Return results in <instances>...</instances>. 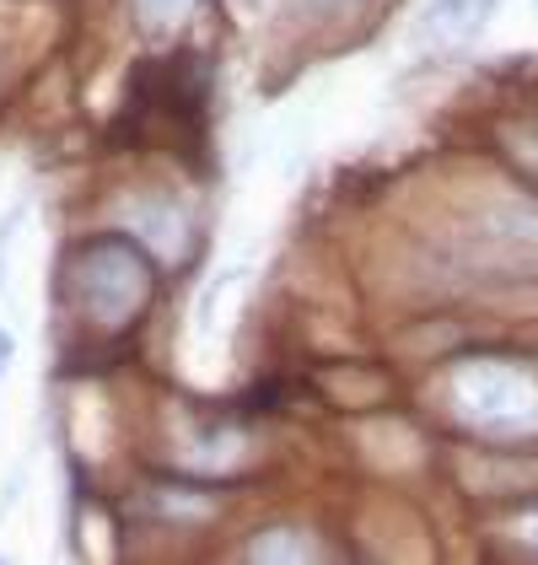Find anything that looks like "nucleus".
<instances>
[{"label":"nucleus","mask_w":538,"mask_h":565,"mask_svg":"<svg viewBox=\"0 0 538 565\" xmlns=\"http://www.w3.org/2000/svg\"><path fill=\"white\" fill-rule=\"evenodd\" d=\"M125 226L134 237H146L162 259H183L189 254V216L168 194H146V200H130L125 205Z\"/></svg>","instance_id":"obj_3"},{"label":"nucleus","mask_w":538,"mask_h":565,"mask_svg":"<svg viewBox=\"0 0 538 565\" xmlns=\"http://www.w3.org/2000/svg\"><path fill=\"white\" fill-rule=\"evenodd\" d=\"M6 76H11V71H6V49H0V92H6Z\"/></svg>","instance_id":"obj_9"},{"label":"nucleus","mask_w":538,"mask_h":565,"mask_svg":"<svg viewBox=\"0 0 538 565\" xmlns=\"http://www.w3.org/2000/svg\"><path fill=\"white\" fill-rule=\"evenodd\" d=\"M506 151L538 178V119H517V125H506Z\"/></svg>","instance_id":"obj_6"},{"label":"nucleus","mask_w":538,"mask_h":565,"mask_svg":"<svg viewBox=\"0 0 538 565\" xmlns=\"http://www.w3.org/2000/svg\"><path fill=\"white\" fill-rule=\"evenodd\" d=\"M329 550L318 544L313 533L302 527H265L254 544H248V561H323Z\"/></svg>","instance_id":"obj_5"},{"label":"nucleus","mask_w":538,"mask_h":565,"mask_svg":"<svg viewBox=\"0 0 538 565\" xmlns=\"http://www.w3.org/2000/svg\"><path fill=\"white\" fill-rule=\"evenodd\" d=\"M523 539H528V544H534V550H538V512H534V518H528V522H523Z\"/></svg>","instance_id":"obj_7"},{"label":"nucleus","mask_w":538,"mask_h":565,"mask_svg":"<svg viewBox=\"0 0 538 565\" xmlns=\"http://www.w3.org/2000/svg\"><path fill=\"white\" fill-rule=\"evenodd\" d=\"M491 11H495V0H426V39L431 44H469L485 22H491Z\"/></svg>","instance_id":"obj_4"},{"label":"nucleus","mask_w":538,"mask_h":565,"mask_svg":"<svg viewBox=\"0 0 538 565\" xmlns=\"http://www.w3.org/2000/svg\"><path fill=\"white\" fill-rule=\"evenodd\" d=\"M448 415L469 436L523 447L538 436V366L523 355H474L448 372Z\"/></svg>","instance_id":"obj_1"},{"label":"nucleus","mask_w":538,"mask_h":565,"mask_svg":"<svg viewBox=\"0 0 538 565\" xmlns=\"http://www.w3.org/2000/svg\"><path fill=\"white\" fill-rule=\"evenodd\" d=\"M146 6H151V11H157V17H162V11H173V6H179V0H146Z\"/></svg>","instance_id":"obj_8"},{"label":"nucleus","mask_w":538,"mask_h":565,"mask_svg":"<svg viewBox=\"0 0 538 565\" xmlns=\"http://www.w3.org/2000/svg\"><path fill=\"white\" fill-rule=\"evenodd\" d=\"M65 291L71 307L82 312V323L119 334L146 312L157 291V264L134 248L130 237H92L65 264Z\"/></svg>","instance_id":"obj_2"}]
</instances>
